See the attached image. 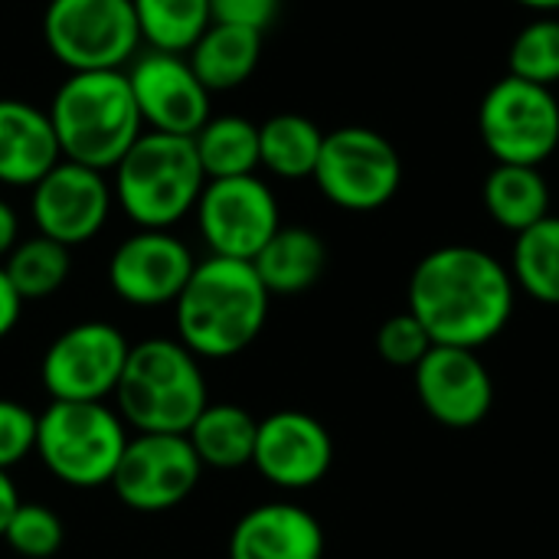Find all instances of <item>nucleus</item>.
Returning a JSON list of instances; mask_svg holds the SVG:
<instances>
[{
  "instance_id": "f257e3e1",
  "label": "nucleus",
  "mask_w": 559,
  "mask_h": 559,
  "mask_svg": "<svg viewBox=\"0 0 559 559\" xmlns=\"http://www.w3.org/2000/svg\"><path fill=\"white\" fill-rule=\"evenodd\" d=\"M514 305L511 269L478 246L426 252L406 285V311L442 347L481 350L511 324Z\"/></svg>"
},
{
  "instance_id": "f03ea898",
  "label": "nucleus",
  "mask_w": 559,
  "mask_h": 559,
  "mask_svg": "<svg viewBox=\"0 0 559 559\" xmlns=\"http://www.w3.org/2000/svg\"><path fill=\"white\" fill-rule=\"evenodd\" d=\"M269 288L252 262L210 255L193 265L174 301L177 341L200 360H229L255 344L269 321Z\"/></svg>"
},
{
  "instance_id": "7ed1b4c3",
  "label": "nucleus",
  "mask_w": 559,
  "mask_h": 559,
  "mask_svg": "<svg viewBox=\"0 0 559 559\" xmlns=\"http://www.w3.org/2000/svg\"><path fill=\"white\" fill-rule=\"evenodd\" d=\"M49 121L62 160L111 170L144 134L128 72H72L52 95Z\"/></svg>"
},
{
  "instance_id": "20e7f679",
  "label": "nucleus",
  "mask_w": 559,
  "mask_h": 559,
  "mask_svg": "<svg viewBox=\"0 0 559 559\" xmlns=\"http://www.w3.org/2000/svg\"><path fill=\"white\" fill-rule=\"evenodd\" d=\"M210 403L200 357L174 337L131 344L115 390V409L128 429L147 436H187Z\"/></svg>"
},
{
  "instance_id": "39448f33",
  "label": "nucleus",
  "mask_w": 559,
  "mask_h": 559,
  "mask_svg": "<svg viewBox=\"0 0 559 559\" xmlns=\"http://www.w3.org/2000/svg\"><path fill=\"white\" fill-rule=\"evenodd\" d=\"M111 170L115 203L138 229L177 226L206 187L193 138L164 131H144Z\"/></svg>"
},
{
  "instance_id": "423d86ee",
  "label": "nucleus",
  "mask_w": 559,
  "mask_h": 559,
  "mask_svg": "<svg viewBox=\"0 0 559 559\" xmlns=\"http://www.w3.org/2000/svg\"><path fill=\"white\" fill-rule=\"evenodd\" d=\"M128 426L105 403H49L36 419V455L43 468L79 491L111 485L128 445Z\"/></svg>"
},
{
  "instance_id": "0eeeda50",
  "label": "nucleus",
  "mask_w": 559,
  "mask_h": 559,
  "mask_svg": "<svg viewBox=\"0 0 559 559\" xmlns=\"http://www.w3.org/2000/svg\"><path fill=\"white\" fill-rule=\"evenodd\" d=\"M43 39L69 72H105L134 59L141 29L131 0H49Z\"/></svg>"
},
{
  "instance_id": "6e6552de",
  "label": "nucleus",
  "mask_w": 559,
  "mask_h": 559,
  "mask_svg": "<svg viewBox=\"0 0 559 559\" xmlns=\"http://www.w3.org/2000/svg\"><path fill=\"white\" fill-rule=\"evenodd\" d=\"M314 183L337 210L373 213L386 206L403 183L400 151L373 128L347 124L324 134Z\"/></svg>"
},
{
  "instance_id": "1a4fd4ad",
  "label": "nucleus",
  "mask_w": 559,
  "mask_h": 559,
  "mask_svg": "<svg viewBox=\"0 0 559 559\" xmlns=\"http://www.w3.org/2000/svg\"><path fill=\"white\" fill-rule=\"evenodd\" d=\"M478 134L495 164L540 167L559 147V102L554 88L518 75L498 79L478 105Z\"/></svg>"
},
{
  "instance_id": "9d476101",
  "label": "nucleus",
  "mask_w": 559,
  "mask_h": 559,
  "mask_svg": "<svg viewBox=\"0 0 559 559\" xmlns=\"http://www.w3.org/2000/svg\"><path fill=\"white\" fill-rule=\"evenodd\" d=\"M128 337L105 321L66 328L39 360V383L56 403H105L128 360Z\"/></svg>"
},
{
  "instance_id": "9b49d317",
  "label": "nucleus",
  "mask_w": 559,
  "mask_h": 559,
  "mask_svg": "<svg viewBox=\"0 0 559 559\" xmlns=\"http://www.w3.org/2000/svg\"><path fill=\"white\" fill-rule=\"evenodd\" d=\"M193 213L210 255L242 262H252L282 226L278 200L255 174L206 180Z\"/></svg>"
},
{
  "instance_id": "f8f14e48",
  "label": "nucleus",
  "mask_w": 559,
  "mask_h": 559,
  "mask_svg": "<svg viewBox=\"0 0 559 559\" xmlns=\"http://www.w3.org/2000/svg\"><path fill=\"white\" fill-rule=\"evenodd\" d=\"M200 475L203 465L187 436L134 432L111 475V491L138 514H164L197 491Z\"/></svg>"
},
{
  "instance_id": "ddd939ff",
  "label": "nucleus",
  "mask_w": 559,
  "mask_h": 559,
  "mask_svg": "<svg viewBox=\"0 0 559 559\" xmlns=\"http://www.w3.org/2000/svg\"><path fill=\"white\" fill-rule=\"evenodd\" d=\"M29 190V213L36 233L52 242H62L66 249L95 239L115 206V193L105 174L72 160H59Z\"/></svg>"
},
{
  "instance_id": "4468645a",
  "label": "nucleus",
  "mask_w": 559,
  "mask_h": 559,
  "mask_svg": "<svg viewBox=\"0 0 559 559\" xmlns=\"http://www.w3.org/2000/svg\"><path fill=\"white\" fill-rule=\"evenodd\" d=\"M193 252L170 229H138L108 259V285L131 308L174 305L193 275Z\"/></svg>"
},
{
  "instance_id": "2eb2a0df",
  "label": "nucleus",
  "mask_w": 559,
  "mask_h": 559,
  "mask_svg": "<svg viewBox=\"0 0 559 559\" xmlns=\"http://www.w3.org/2000/svg\"><path fill=\"white\" fill-rule=\"evenodd\" d=\"M426 416L445 429H475L495 406V380L478 350L436 344L413 370Z\"/></svg>"
},
{
  "instance_id": "dca6fc26",
  "label": "nucleus",
  "mask_w": 559,
  "mask_h": 559,
  "mask_svg": "<svg viewBox=\"0 0 559 559\" xmlns=\"http://www.w3.org/2000/svg\"><path fill=\"white\" fill-rule=\"evenodd\" d=\"M334 439L321 419L301 409H278L259 419L252 468L282 491H308L328 478Z\"/></svg>"
},
{
  "instance_id": "f3484780",
  "label": "nucleus",
  "mask_w": 559,
  "mask_h": 559,
  "mask_svg": "<svg viewBox=\"0 0 559 559\" xmlns=\"http://www.w3.org/2000/svg\"><path fill=\"white\" fill-rule=\"evenodd\" d=\"M128 82L147 131L193 138L213 118L210 88L197 79L187 56L180 52L151 49L138 56L128 72Z\"/></svg>"
},
{
  "instance_id": "a211bd4d",
  "label": "nucleus",
  "mask_w": 559,
  "mask_h": 559,
  "mask_svg": "<svg viewBox=\"0 0 559 559\" xmlns=\"http://www.w3.org/2000/svg\"><path fill=\"white\" fill-rule=\"evenodd\" d=\"M229 559H324L321 521L292 501L259 504L236 521Z\"/></svg>"
},
{
  "instance_id": "6ab92c4d",
  "label": "nucleus",
  "mask_w": 559,
  "mask_h": 559,
  "mask_svg": "<svg viewBox=\"0 0 559 559\" xmlns=\"http://www.w3.org/2000/svg\"><path fill=\"white\" fill-rule=\"evenodd\" d=\"M62 160L49 111L23 102L0 98V183L33 187Z\"/></svg>"
},
{
  "instance_id": "aec40b11",
  "label": "nucleus",
  "mask_w": 559,
  "mask_h": 559,
  "mask_svg": "<svg viewBox=\"0 0 559 559\" xmlns=\"http://www.w3.org/2000/svg\"><path fill=\"white\" fill-rule=\"evenodd\" d=\"M269 295H301L314 288L328 269V246L308 226H278V233L252 259Z\"/></svg>"
},
{
  "instance_id": "412c9836",
  "label": "nucleus",
  "mask_w": 559,
  "mask_h": 559,
  "mask_svg": "<svg viewBox=\"0 0 559 559\" xmlns=\"http://www.w3.org/2000/svg\"><path fill=\"white\" fill-rule=\"evenodd\" d=\"M262 59V33L236 23H210L190 46L187 62L210 92L242 85Z\"/></svg>"
},
{
  "instance_id": "4be33fe9",
  "label": "nucleus",
  "mask_w": 559,
  "mask_h": 559,
  "mask_svg": "<svg viewBox=\"0 0 559 559\" xmlns=\"http://www.w3.org/2000/svg\"><path fill=\"white\" fill-rule=\"evenodd\" d=\"M259 419L236 403H206L187 439L203 468L236 472L252 465Z\"/></svg>"
},
{
  "instance_id": "5701e85b",
  "label": "nucleus",
  "mask_w": 559,
  "mask_h": 559,
  "mask_svg": "<svg viewBox=\"0 0 559 559\" xmlns=\"http://www.w3.org/2000/svg\"><path fill=\"white\" fill-rule=\"evenodd\" d=\"M481 200L488 216L514 236L550 216V187L540 167L495 164L485 177Z\"/></svg>"
},
{
  "instance_id": "b1692460",
  "label": "nucleus",
  "mask_w": 559,
  "mask_h": 559,
  "mask_svg": "<svg viewBox=\"0 0 559 559\" xmlns=\"http://www.w3.org/2000/svg\"><path fill=\"white\" fill-rule=\"evenodd\" d=\"M324 131L305 115H272L259 124V167L282 180H305L321 157Z\"/></svg>"
},
{
  "instance_id": "393cba45",
  "label": "nucleus",
  "mask_w": 559,
  "mask_h": 559,
  "mask_svg": "<svg viewBox=\"0 0 559 559\" xmlns=\"http://www.w3.org/2000/svg\"><path fill=\"white\" fill-rule=\"evenodd\" d=\"M193 147L206 180L246 177L259 167V124L242 115L210 118L197 134Z\"/></svg>"
},
{
  "instance_id": "a878e982",
  "label": "nucleus",
  "mask_w": 559,
  "mask_h": 559,
  "mask_svg": "<svg viewBox=\"0 0 559 559\" xmlns=\"http://www.w3.org/2000/svg\"><path fill=\"white\" fill-rule=\"evenodd\" d=\"M511 278L537 305L559 308V216H544L514 236Z\"/></svg>"
},
{
  "instance_id": "bb28decb",
  "label": "nucleus",
  "mask_w": 559,
  "mask_h": 559,
  "mask_svg": "<svg viewBox=\"0 0 559 559\" xmlns=\"http://www.w3.org/2000/svg\"><path fill=\"white\" fill-rule=\"evenodd\" d=\"M141 43L157 52L187 56L190 46L213 23L210 0H131Z\"/></svg>"
},
{
  "instance_id": "cd10ccee",
  "label": "nucleus",
  "mask_w": 559,
  "mask_h": 559,
  "mask_svg": "<svg viewBox=\"0 0 559 559\" xmlns=\"http://www.w3.org/2000/svg\"><path fill=\"white\" fill-rule=\"evenodd\" d=\"M69 269H72L69 249L46 236L16 242L13 252L3 259V272L23 301H43L56 295L66 285Z\"/></svg>"
},
{
  "instance_id": "c85d7f7f",
  "label": "nucleus",
  "mask_w": 559,
  "mask_h": 559,
  "mask_svg": "<svg viewBox=\"0 0 559 559\" xmlns=\"http://www.w3.org/2000/svg\"><path fill=\"white\" fill-rule=\"evenodd\" d=\"M508 75L554 88L559 82V20L554 13L527 23L508 49Z\"/></svg>"
},
{
  "instance_id": "c756f323",
  "label": "nucleus",
  "mask_w": 559,
  "mask_h": 559,
  "mask_svg": "<svg viewBox=\"0 0 559 559\" xmlns=\"http://www.w3.org/2000/svg\"><path fill=\"white\" fill-rule=\"evenodd\" d=\"M3 540L16 557L49 559L62 550L66 527L52 508L36 504V501H20V508L13 511V518L7 524Z\"/></svg>"
},
{
  "instance_id": "7c9ffc66",
  "label": "nucleus",
  "mask_w": 559,
  "mask_h": 559,
  "mask_svg": "<svg viewBox=\"0 0 559 559\" xmlns=\"http://www.w3.org/2000/svg\"><path fill=\"white\" fill-rule=\"evenodd\" d=\"M432 337L426 334V328L409 314L400 311L393 318H386L377 331V354L400 370H416L419 360L432 350Z\"/></svg>"
},
{
  "instance_id": "2f4dec72",
  "label": "nucleus",
  "mask_w": 559,
  "mask_h": 559,
  "mask_svg": "<svg viewBox=\"0 0 559 559\" xmlns=\"http://www.w3.org/2000/svg\"><path fill=\"white\" fill-rule=\"evenodd\" d=\"M36 413L0 396V468L10 472L36 449Z\"/></svg>"
},
{
  "instance_id": "473e14b6",
  "label": "nucleus",
  "mask_w": 559,
  "mask_h": 559,
  "mask_svg": "<svg viewBox=\"0 0 559 559\" xmlns=\"http://www.w3.org/2000/svg\"><path fill=\"white\" fill-rule=\"evenodd\" d=\"M282 0H210L213 23H236L265 33L278 16Z\"/></svg>"
},
{
  "instance_id": "72a5a7b5",
  "label": "nucleus",
  "mask_w": 559,
  "mask_h": 559,
  "mask_svg": "<svg viewBox=\"0 0 559 559\" xmlns=\"http://www.w3.org/2000/svg\"><path fill=\"white\" fill-rule=\"evenodd\" d=\"M20 311H23V298L16 295V288L10 285V278H7V272L0 265V341L16 328Z\"/></svg>"
},
{
  "instance_id": "f704fd0d",
  "label": "nucleus",
  "mask_w": 559,
  "mask_h": 559,
  "mask_svg": "<svg viewBox=\"0 0 559 559\" xmlns=\"http://www.w3.org/2000/svg\"><path fill=\"white\" fill-rule=\"evenodd\" d=\"M16 242H20V219H16V213H13V206L0 200V265H3V259L13 252Z\"/></svg>"
},
{
  "instance_id": "c9c22d12",
  "label": "nucleus",
  "mask_w": 559,
  "mask_h": 559,
  "mask_svg": "<svg viewBox=\"0 0 559 559\" xmlns=\"http://www.w3.org/2000/svg\"><path fill=\"white\" fill-rule=\"evenodd\" d=\"M16 508H20V491H16V485H13L10 472L0 468V540H3V534H7V524H10V518H13Z\"/></svg>"
},
{
  "instance_id": "e433bc0d",
  "label": "nucleus",
  "mask_w": 559,
  "mask_h": 559,
  "mask_svg": "<svg viewBox=\"0 0 559 559\" xmlns=\"http://www.w3.org/2000/svg\"><path fill=\"white\" fill-rule=\"evenodd\" d=\"M514 3H521V7H527V10H537L540 16L557 13L559 10V0H514Z\"/></svg>"
}]
</instances>
